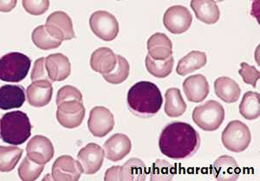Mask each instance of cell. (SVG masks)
I'll return each mask as SVG.
<instances>
[{"label": "cell", "mask_w": 260, "mask_h": 181, "mask_svg": "<svg viewBox=\"0 0 260 181\" xmlns=\"http://www.w3.org/2000/svg\"><path fill=\"white\" fill-rule=\"evenodd\" d=\"M175 174L172 164L165 160H157L151 168L150 180H172Z\"/></svg>", "instance_id": "34"}, {"label": "cell", "mask_w": 260, "mask_h": 181, "mask_svg": "<svg viewBox=\"0 0 260 181\" xmlns=\"http://www.w3.org/2000/svg\"><path fill=\"white\" fill-rule=\"evenodd\" d=\"M222 144L234 153H242L248 149L251 141V134L247 125L240 121L229 122L222 133Z\"/></svg>", "instance_id": "6"}, {"label": "cell", "mask_w": 260, "mask_h": 181, "mask_svg": "<svg viewBox=\"0 0 260 181\" xmlns=\"http://www.w3.org/2000/svg\"><path fill=\"white\" fill-rule=\"evenodd\" d=\"M70 100H77L83 101V95L79 89L76 87L66 85L58 90L56 95V105H59L61 102Z\"/></svg>", "instance_id": "37"}, {"label": "cell", "mask_w": 260, "mask_h": 181, "mask_svg": "<svg viewBox=\"0 0 260 181\" xmlns=\"http://www.w3.org/2000/svg\"><path fill=\"white\" fill-rule=\"evenodd\" d=\"M147 176V166L143 161L137 158H132L119 170V181H143Z\"/></svg>", "instance_id": "25"}, {"label": "cell", "mask_w": 260, "mask_h": 181, "mask_svg": "<svg viewBox=\"0 0 260 181\" xmlns=\"http://www.w3.org/2000/svg\"><path fill=\"white\" fill-rule=\"evenodd\" d=\"M131 113L141 118L155 116L163 103L162 95L154 83L142 81L130 88L127 95Z\"/></svg>", "instance_id": "2"}, {"label": "cell", "mask_w": 260, "mask_h": 181, "mask_svg": "<svg viewBox=\"0 0 260 181\" xmlns=\"http://www.w3.org/2000/svg\"><path fill=\"white\" fill-rule=\"evenodd\" d=\"M27 156L36 163L45 165L50 162L54 156V147L48 138L36 135L28 142Z\"/></svg>", "instance_id": "14"}, {"label": "cell", "mask_w": 260, "mask_h": 181, "mask_svg": "<svg viewBox=\"0 0 260 181\" xmlns=\"http://www.w3.org/2000/svg\"><path fill=\"white\" fill-rule=\"evenodd\" d=\"M165 98L164 110L167 116L172 118H177L186 112V104L180 89L177 88L168 89L165 94Z\"/></svg>", "instance_id": "27"}, {"label": "cell", "mask_w": 260, "mask_h": 181, "mask_svg": "<svg viewBox=\"0 0 260 181\" xmlns=\"http://www.w3.org/2000/svg\"><path fill=\"white\" fill-rule=\"evenodd\" d=\"M31 134V124L26 114L13 111L0 119V139L4 142L18 146L25 142Z\"/></svg>", "instance_id": "3"}, {"label": "cell", "mask_w": 260, "mask_h": 181, "mask_svg": "<svg viewBox=\"0 0 260 181\" xmlns=\"http://www.w3.org/2000/svg\"><path fill=\"white\" fill-rule=\"evenodd\" d=\"M240 66L241 68L239 70V74L241 76L243 81L246 84L256 88L257 82L260 78L259 70L255 68L254 66L249 65L246 62H241Z\"/></svg>", "instance_id": "36"}, {"label": "cell", "mask_w": 260, "mask_h": 181, "mask_svg": "<svg viewBox=\"0 0 260 181\" xmlns=\"http://www.w3.org/2000/svg\"><path fill=\"white\" fill-rule=\"evenodd\" d=\"M45 169V165L38 164L26 156L18 167V176L23 181H33L39 178Z\"/></svg>", "instance_id": "33"}, {"label": "cell", "mask_w": 260, "mask_h": 181, "mask_svg": "<svg viewBox=\"0 0 260 181\" xmlns=\"http://www.w3.org/2000/svg\"><path fill=\"white\" fill-rule=\"evenodd\" d=\"M31 60L20 52H11L0 58V80L19 83L26 78Z\"/></svg>", "instance_id": "4"}, {"label": "cell", "mask_w": 260, "mask_h": 181, "mask_svg": "<svg viewBox=\"0 0 260 181\" xmlns=\"http://www.w3.org/2000/svg\"><path fill=\"white\" fill-rule=\"evenodd\" d=\"M200 146V134L186 122H175L167 125L159 140L161 154L177 161L192 156Z\"/></svg>", "instance_id": "1"}, {"label": "cell", "mask_w": 260, "mask_h": 181, "mask_svg": "<svg viewBox=\"0 0 260 181\" xmlns=\"http://www.w3.org/2000/svg\"><path fill=\"white\" fill-rule=\"evenodd\" d=\"M116 61V55L110 48H99L92 53L90 67L100 74H109L115 68Z\"/></svg>", "instance_id": "21"}, {"label": "cell", "mask_w": 260, "mask_h": 181, "mask_svg": "<svg viewBox=\"0 0 260 181\" xmlns=\"http://www.w3.org/2000/svg\"><path fill=\"white\" fill-rule=\"evenodd\" d=\"M25 12L33 16L45 14L50 6V0H22Z\"/></svg>", "instance_id": "35"}, {"label": "cell", "mask_w": 260, "mask_h": 181, "mask_svg": "<svg viewBox=\"0 0 260 181\" xmlns=\"http://www.w3.org/2000/svg\"><path fill=\"white\" fill-rule=\"evenodd\" d=\"M207 55L202 51H193L187 54L178 62L176 72L185 77L195 70L203 68L207 64Z\"/></svg>", "instance_id": "26"}, {"label": "cell", "mask_w": 260, "mask_h": 181, "mask_svg": "<svg viewBox=\"0 0 260 181\" xmlns=\"http://www.w3.org/2000/svg\"><path fill=\"white\" fill-rule=\"evenodd\" d=\"M52 95L53 88L50 81H36L27 88V100L32 107H45L50 103Z\"/></svg>", "instance_id": "17"}, {"label": "cell", "mask_w": 260, "mask_h": 181, "mask_svg": "<svg viewBox=\"0 0 260 181\" xmlns=\"http://www.w3.org/2000/svg\"><path fill=\"white\" fill-rule=\"evenodd\" d=\"M45 68L51 82H61L70 77L71 64L68 57L61 53L45 57Z\"/></svg>", "instance_id": "16"}, {"label": "cell", "mask_w": 260, "mask_h": 181, "mask_svg": "<svg viewBox=\"0 0 260 181\" xmlns=\"http://www.w3.org/2000/svg\"><path fill=\"white\" fill-rule=\"evenodd\" d=\"M132 149L129 138L123 134H115L104 143V154L109 161L116 162L123 160Z\"/></svg>", "instance_id": "15"}, {"label": "cell", "mask_w": 260, "mask_h": 181, "mask_svg": "<svg viewBox=\"0 0 260 181\" xmlns=\"http://www.w3.org/2000/svg\"><path fill=\"white\" fill-rule=\"evenodd\" d=\"M23 149L17 147L0 146V172H11L23 155Z\"/></svg>", "instance_id": "29"}, {"label": "cell", "mask_w": 260, "mask_h": 181, "mask_svg": "<svg viewBox=\"0 0 260 181\" xmlns=\"http://www.w3.org/2000/svg\"><path fill=\"white\" fill-rule=\"evenodd\" d=\"M85 117V107L83 101L77 100L62 101L57 105L56 119L62 127L76 128L79 127Z\"/></svg>", "instance_id": "8"}, {"label": "cell", "mask_w": 260, "mask_h": 181, "mask_svg": "<svg viewBox=\"0 0 260 181\" xmlns=\"http://www.w3.org/2000/svg\"><path fill=\"white\" fill-rule=\"evenodd\" d=\"M25 101V90L20 85H4L0 88V110L18 108Z\"/></svg>", "instance_id": "20"}, {"label": "cell", "mask_w": 260, "mask_h": 181, "mask_svg": "<svg viewBox=\"0 0 260 181\" xmlns=\"http://www.w3.org/2000/svg\"><path fill=\"white\" fill-rule=\"evenodd\" d=\"M30 78L32 82H36V81H50L51 82L49 78L47 71H46V68H45V57H42L36 61L31 75H30Z\"/></svg>", "instance_id": "38"}, {"label": "cell", "mask_w": 260, "mask_h": 181, "mask_svg": "<svg viewBox=\"0 0 260 181\" xmlns=\"http://www.w3.org/2000/svg\"><path fill=\"white\" fill-rule=\"evenodd\" d=\"M240 113L245 119L252 121L260 116V95L259 93H245L242 101L240 104Z\"/></svg>", "instance_id": "28"}, {"label": "cell", "mask_w": 260, "mask_h": 181, "mask_svg": "<svg viewBox=\"0 0 260 181\" xmlns=\"http://www.w3.org/2000/svg\"><path fill=\"white\" fill-rule=\"evenodd\" d=\"M223 1H225V0H215V2H223Z\"/></svg>", "instance_id": "41"}, {"label": "cell", "mask_w": 260, "mask_h": 181, "mask_svg": "<svg viewBox=\"0 0 260 181\" xmlns=\"http://www.w3.org/2000/svg\"><path fill=\"white\" fill-rule=\"evenodd\" d=\"M104 150L95 143H89L81 149L77 160L85 174H95L101 169L104 161Z\"/></svg>", "instance_id": "12"}, {"label": "cell", "mask_w": 260, "mask_h": 181, "mask_svg": "<svg viewBox=\"0 0 260 181\" xmlns=\"http://www.w3.org/2000/svg\"><path fill=\"white\" fill-rule=\"evenodd\" d=\"M31 39L34 45L43 51L56 49L59 47L62 43L61 40H58L51 36L46 30L45 25L37 27L35 30H33Z\"/></svg>", "instance_id": "31"}, {"label": "cell", "mask_w": 260, "mask_h": 181, "mask_svg": "<svg viewBox=\"0 0 260 181\" xmlns=\"http://www.w3.org/2000/svg\"><path fill=\"white\" fill-rule=\"evenodd\" d=\"M115 126V119L113 114L107 107L98 106L89 113L88 128L94 136H106L113 130Z\"/></svg>", "instance_id": "11"}, {"label": "cell", "mask_w": 260, "mask_h": 181, "mask_svg": "<svg viewBox=\"0 0 260 181\" xmlns=\"http://www.w3.org/2000/svg\"><path fill=\"white\" fill-rule=\"evenodd\" d=\"M192 118L202 130L213 132L219 129L224 122L225 110L219 102L211 100L195 107Z\"/></svg>", "instance_id": "5"}, {"label": "cell", "mask_w": 260, "mask_h": 181, "mask_svg": "<svg viewBox=\"0 0 260 181\" xmlns=\"http://www.w3.org/2000/svg\"><path fill=\"white\" fill-rule=\"evenodd\" d=\"M89 26L92 32L104 41H112L118 36V21L106 11L94 12L89 18Z\"/></svg>", "instance_id": "7"}, {"label": "cell", "mask_w": 260, "mask_h": 181, "mask_svg": "<svg viewBox=\"0 0 260 181\" xmlns=\"http://www.w3.org/2000/svg\"><path fill=\"white\" fill-rule=\"evenodd\" d=\"M18 0H0V12H10L15 8Z\"/></svg>", "instance_id": "40"}, {"label": "cell", "mask_w": 260, "mask_h": 181, "mask_svg": "<svg viewBox=\"0 0 260 181\" xmlns=\"http://www.w3.org/2000/svg\"><path fill=\"white\" fill-rule=\"evenodd\" d=\"M191 8L196 18L207 24H214L220 17L219 6L214 0H192Z\"/></svg>", "instance_id": "22"}, {"label": "cell", "mask_w": 260, "mask_h": 181, "mask_svg": "<svg viewBox=\"0 0 260 181\" xmlns=\"http://www.w3.org/2000/svg\"><path fill=\"white\" fill-rule=\"evenodd\" d=\"M192 16L185 6H174L167 10L163 17V24L173 34H181L189 30Z\"/></svg>", "instance_id": "9"}, {"label": "cell", "mask_w": 260, "mask_h": 181, "mask_svg": "<svg viewBox=\"0 0 260 181\" xmlns=\"http://www.w3.org/2000/svg\"><path fill=\"white\" fill-rule=\"evenodd\" d=\"M117 1H121V0H117Z\"/></svg>", "instance_id": "42"}, {"label": "cell", "mask_w": 260, "mask_h": 181, "mask_svg": "<svg viewBox=\"0 0 260 181\" xmlns=\"http://www.w3.org/2000/svg\"><path fill=\"white\" fill-rule=\"evenodd\" d=\"M214 91L220 100L226 103H234L240 98L241 94L239 84L230 78L222 77L214 82Z\"/></svg>", "instance_id": "24"}, {"label": "cell", "mask_w": 260, "mask_h": 181, "mask_svg": "<svg viewBox=\"0 0 260 181\" xmlns=\"http://www.w3.org/2000/svg\"><path fill=\"white\" fill-rule=\"evenodd\" d=\"M148 51L153 59L162 61L173 55V44L164 33H155L148 39Z\"/></svg>", "instance_id": "23"}, {"label": "cell", "mask_w": 260, "mask_h": 181, "mask_svg": "<svg viewBox=\"0 0 260 181\" xmlns=\"http://www.w3.org/2000/svg\"><path fill=\"white\" fill-rule=\"evenodd\" d=\"M146 68L148 73L157 78H165L171 74L174 67V57H169L167 59L154 60L148 55L146 57Z\"/></svg>", "instance_id": "30"}, {"label": "cell", "mask_w": 260, "mask_h": 181, "mask_svg": "<svg viewBox=\"0 0 260 181\" xmlns=\"http://www.w3.org/2000/svg\"><path fill=\"white\" fill-rule=\"evenodd\" d=\"M183 91L188 101L198 103L207 98L210 87L204 76L197 74L184 81Z\"/></svg>", "instance_id": "18"}, {"label": "cell", "mask_w": 260, "mask_h": 181, "mask_svg": "<svg viewBox=\"0 0 260 181\" xmlns=\"http://www.w3.org/2000/svg\"><path fill=\"white\" fill-rule=\"evenodd\" d=\"M116 58L115 68L109 74L103 75L104 80L111 84H121L127 80L129 76L130 66L127 59L120 55H117Z\"/></svg>", "instance_id": "32"}, {"label": "cell", "mask_w": 260, "mask_h": 181, "mask_svg": "<svg viewBox=\"0 0 260 181\" xmlns=\"http://www.w3.org/2000/svg\"><path fill=\"white\" fill-rule=\"evenodd\" d=\"M119 170H120V166H112L110 169L107 170L104 176V180L119 181Z\"/></svg>", "instance_id": "39"}, {"label": "cell", "mask_w": 260, "mask_h": 181, "mask_svg": "<svg viewBox=\"0 0 260 181\" xmlns=\"http://www.w3.org/2000/svg\"><path fill=\"white\" fill-rule=\"evenodd\" d=\"M213 177L217 180H237L240 174V168L234 158L222 155L211 166Z\"/></svg>", "instance_id": "19"}, {"label": "cell", "mask_w": 260, "mask_h": 181, "mask_svg": "<svg viewBox=\"0 0 260 181\" xmlns=\"http://www.w3.org/2000/svg\"><path fill=\"white\" fill-rule=\"evenodd\" d=\"M46 30L51 36L61 41H67L76 38L73 23L65 12H55L46 19Z\"/></svg>", "instance_id": "10"}, {"label": "cell", "mask_w": 260, "mask_h": 181, "mask_svg": "<svg viewBox=\"0 0 260 181\" xmlns=\"http://www.w3.org/2000/svg\"><path fill=\"white\" fill-rule=\"evenodd\" d=\"M83 172L80 163L69 155L57 158L52 166V177L56 181H77Z\"/></svg>", "instance_id": "13"}]
</instances>
